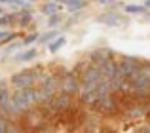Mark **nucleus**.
Listing matches in <instances>:
<instances>
[{
	"instance_id": "1",
	"label": "nucleus",
	"mask_w": 150,
	"mask_h": 133,
	"mask_svg": "<svg viewBox=\"0 0 150 133\" xmlns=\"http://www.w3.org/2000/svg\"><path fill=\"white\" fill-rule=\"evenodd\" d=\"M34 91H36V105L38 107L48 103L51 97L59 91V69L48 70V74L34 86Z\"/></svg>"
},
{
	"instance_id": "2",
	"label": "nucleus",
	"mask_w": 150,
	"mask_h": 133,
	"mask_svg": "<svg viewBox=\"0 0 150 133\" xmlns=\"http://www.w3.org/2000/svg\"><path fill=\"white\" fill-rule=\"evenodd\" d=\"M33 107H36L34 88H11V114H13V118Z\"/></svg>"
},
{
	"instance_id": "3",
	"label": "nucleus",
	"mask_w": 150,
	"mask_h": 133,
	"mask_svg": "<svg viewBox=\"0 0 150 133\" xmlns=\"http://www.w3.org/2000/svg\"><path fill=\"white\" fill-rule=\"evenodd\" d=\"M46 74H48L46 66H33V69H23L19 72L11 74L8 82L11 88H34Z\"/></svg>"
},
{
	"instance_id": "4",
	"label": "nucleus",
	"mask_w": 150,
	"mask_h": 133,
	"mask_svg": "<svg viewBox=\"0 0 150 133\" xmlns=\"http://www.w3.org/2000/svg\"><path fill=\"white\" fill-rule=\"evenodd\" d=\"M76 72L78 78H80V89H93L97 84L103 80V72H101V66L93 65L91 61H82L76 66Z\"/></svg>"
},
{
	"instance_id": "5",
	"label": "nucleus",
	"mask_w": 150,
	"mask_h": 133,
	"mask_svg": "<svg viewBox=\"0 0 150 133\" xmlns=\"http://www.w3.org/2000/svg\"><path fill=\"white\" fill-rule=\"evenodd\" d=\"M59 91L67 95L78 97L80 93V78L76 69H61L59 70Z\"/></svg>"
},
{
	"instance_id": "6",
	"label": "nucleus",
	"mask_w": 150,
	"mask_h": 133,
	"mask_svg": "<svg viewBox=\"0 0 150 133\" xmlns=\"http://www.w3.org/2000/svg\"><path fill=\"white\" fill-rule=\"evenodd\" d=\"M139 69H141V57L137 55H122L118 61V72L127 82H131L139 74Z\"/></svg>"
},
{
	"instance_id": "7",
	"label": "nucleus",
	"mask_w": 150,
	"mask_h": 133,
	"mask_svg": "<svg viewBox=\"0 0 150 133\" xmlns=\"http://www.w3.org/2000/svg\"><path fill=\"white\" fill-rule=\"evenodd\" d=\"M0 110L13 118V114H11V88L8 80H0Z\"/></svg>"
},
{
	"instance_id": "8",
	"label": "nucleus",
	"mask_w": 150,
	"mask_h": 133,
	"mask_svg": "<svg viewBox=\"0 0 150 133\" xmlns=\"http://www.w3.org/2000/svg\"><path fill=\"white\" fill-rule=\"evenodd\" d=\"M114 57H116V53L110 48H97V50H93V52H89L88 61H91L93 65L101 66L103 63H106L108 59H114Z\"/></svg>"
},
{
	"instance_id": "9",
	"label": "nucleus",
	"mask_w": 150,
	"mask_h": 133,
	"mask_svg": "<svg viewBox=\"0 0 150 133\" xmlns=\"http://www.w3.org/2000/svg\"><path fill=\"white\" fill-rule=\"evenodd\" d=\"M30 21H33V10H30V6H27V8H21V10L13 11V23H17L19 27H25V25H29Z\"/></svg>"
},
{
	"instance_id": "10",
	"label": "nucleus",
	"mask_w": 150,
	"mask_h": 133,
	"mask_svg": "<svg viewBox=\"0 0 150 133\" xmlns=\"http://www.w3.org/2000/svg\"><path fill=\"white\" fill-rule=\"evenodd\" d=\"M99 23H105V27H118L120 23H124V17H122L118 11H108V13H103L97 17Z\"/></svg>"
},
{
	"instance_id": "11",
	"label": "nucleus",
	"mask_w": 150,
	"mask_h": 133,
	"mask_svg": "<svg viewBox=\"0 0 150 133\" xmlns=\"http://www.w3.org/2000/svg\"><path fill=\"white\" fill-rule=\"evenodd\" d=\"M101 72H103V78H106V80H110V78H114L118 74V59L114 57V59H108L106 63L101 65Z\"/></svg>"
},
{
	"instance_id": "12",
	"label": "nucleus",
	"mask_w": 150,
	"mask_h": 133,
	"mask_svg": "<svg viewBox=\"0 0 150 133\" xmlns=\"http://www.w3.org/2000/svg\"><path fill=\"white\" fill-rule=\"evenodd\" d=\"M19 129L17 120L11 118L8 114H0V133H8V131H15Z\"/></svg>"
},
{
	"instance_id": "13",
	"label": "nucleus",
	"mask_w": 150,
	"mask_h": 133,
	"mask_svg": "<svg viewBox=\"0 0 150 133\" xmlns=\"http://www.w3.org/2000/svg\"><path fill=\"white\" fill-rule=\"evenodd\" d=\"M36 55H38L36 50L27 46V50H23V52L15 53V55H13V61H15V63H29V61H33Z\"/></svg>"
},
{
	"instance_id": "14",
	"label": "nucleus",
	"mask_w": 150,
	"mask_h": 133,
	"mask_svg": "<svg viewBox=\"0 0 150 133\" xmlns=\"http://www.w3.org/2000/svg\"><path fill=\"white\" fill-rule=\"evenodd\" d=\"M57 11H63V4L61 2L46 0V2L42 4V13H44V15H51V13H57Z\"/></svg>"
},
{
	"instance_id": "15",
	"label": "nucleus",
	"mask_w": 150,
	"mask_h": 133,
	"mask_svg": "<svg viewBox=\"0 0 150 133\" xmlns=\"http://www.w3.org/2000/svg\"><path fill=\"white\" fill-rule=\"evenodd\" d=\"M124 13H127V15H144L146 13V6H144V4H125Z\"/></svg>"
},
{
	"instance_id": "16",
	"label": "nucleus",
	"mask_w": 150,
	"mask_h": 133,
	"mask_svg": "<svg viewBox=\"0 0 150 133\" xmlns=\"http://www.w3.org/2000/svg\"><path fill=\"white\" fill-rule=\"evenodd\" d=\"M65 44H67V38L63 36V34H61V36L57 34V36H55L51 42H48L46 46H48V52H50V53H57V52H59V50H61Z\"/></svg>"
},
{
	"instance_id": "17",
	"label": "nucleus",
	"mask_w": 150,
	"mask_h": 133,
	"mask_svg": "<svg viewBox=\"0 0 150 133\" xmlns=\"http://www.w3.org/2000/svg\"><path fill=\"white\" fill-rule=\"evenodd\" d=\"M57 34H59L57 30H48V33H44V34H38V40H36V42H40V44L44 46V44H48V42L53 40Z\"/></svg>"
},
{
	"instance_id": "18",
	"label": "nucleus",
	"mask_w": 150,
	"mask_h": 133,
	"mask_svg": "<svg viewBox=\"0 0 150 133\" xmlns=\"http://www.w3.org/2000/svg\"><path fill=\"white\" fill-rule=\"evenodd\" d=\"M13 25V13H0V29H6V27Z\"/></svg>"
},
{
	"instance_id": "19",
	"label": "nucleus",
	"mask_w": 150,
	"mask_h": 133,
	"mask_svg": "<svg viewBox=\"0 0 150 133\" xmlns=\"http://www.w3.org/2000/svg\"><path fill=\"white\" fill-rule=\"evenodd\" d=\"M86 6H88V2H86V0H74V2H72V4H69L67 8H69L70 13H74V11H82Z\"/></svg>"
},
{
	"instance_id": "20",
	"label": "nucleus",
	"mask_w": 150,
	"mask_h": 133,
	"mask_svg": "<svg viewBox=\"0 0 150 133\" xmlns=\"http://www.w3.org/2000/svg\"><path fill=\"white\" fill-rule=\"evenodd\" d=\"M61 23H63V15H61V11L48 15V27H57V25H61Z\"/></svg>"
},
{
	"instance_id": "21",
	"label": "nucleus",
	"mask_w": 150,
	"mask_h": 133,
	"mask_svg": "<svg viewBox=\"0 0 150 133\" xmlns=\"http://www.w3.org/2000/svg\"><path fill=\"white\" fill-rule=\"evenodd\" d=\"M36 40H38V33H30V34H27V36L23 38L21 46H30V44H34Z\"/></svg>"
},
{
	"instance_id": "22",
	"label": "nucleus",
	"mask_w": 150,
	"mask_h": 133,
	"mask_svg": "<svg viewBox=\"0 0 150 133\" xmlns=\"http://www.w3.org/2000/svg\"><path fill=\"white\" fill-rule=\"evenodd\" d=\"M15 36H17V34H15V33H11V30H10V33H8L6 36H4L2 40H0V46H6V44H10V42H13V40H15Z\"/></svg>"
},
{
	"instance_id": "23",
	"label": "nucleus",
	"mask_w": 150,
	"mask_h": 133,
	"mask_svg": "<svg viewBox=\"0 0 150 133\" xmlns=\"http://www.w3.org/2000/svg\"><path fill=\"white\" fill-rule=\"evenodd\" d=\"M10 6H13L15 10H21V8H27V0H10Z\"/></svg>"
},
{
	"instance_id": "24",
	"label": "nucleus",
	"mask_w": 150,
	"mask_h": 133,
	"mask_svg": "<svg viewBox=\"0 0 150 133\" xmlns=\"http://www.w3.org/2000/svg\"><path fill=\"white\" fill-rule=\"evenodd\" d=\"M21 46V42H10V44H6V50H4V53H13V52H17V48Z\"/></svg>"
},
{
	"instance_id": "25",
	"label": "nucleus",
	"mask_w": 150,
	"mask_h": 133,
	"mask_svg": "<svg viewBox=\"0 0 150 133\" xmlns=\"http://www.w3.org/2000/svg\"><path fill=\"white\" fill-rule=\"evenodd\" d=\"M95 2H99V4H103V6H110V4H116L118 0H95Z\"/></svg>"
},
{
	"instance_id": "26",
	"label": "nucleus",
	"mask_w": 150,
	"mask_h": 133,
	"mask_svg": "<svg viewBox=\"0 0 150 133\" xmlns=\"http://www.w3.org/2000/svg\"><path fill=\"white\" fill-rule=\"evenodd\" d=\"M8 33H10V30H6V29H0V40H2V38H4V36H6V34H8Z\"/></svg>"
},
{
	"instance_id": "27",
	"label": "nucleus",
	"mask_w": 150,
	"mask_h": 133,
	"mask_svg": "<svg viewBox=\"0 0 150 133\" xmlns=\"http://www.w3.org/2000/svg\"><path fill=\"white\" fill-rule=\"evenodd\" d=\"M144 6H146V10H150V0H146V2H144Z\"/></svg>"
},
{
	"instance_id": "28",
	"label": "nucleus",
	"mask_w": 150,
	"mask_h": 133,
	"mask_svg": "<svg viewBox=\"0 0 150 133\" xmlns=\"http://www.w3.org/2000/svg\"><path fill=\"white\" fill-rule=\"evenodd\" d=\"M0 4H10V0H0Z\"/></svg>"
},
{
	"instance_id": "29",
	"label": "nucleus",
	"mask_w": 150,
	"mask_h": 133,
	"mask_svg": "<svg viewBox=\"0 0 150 133\" xmlns=\"http://www.w3.org/2000/svg\"><path fill=\"white\" fill-rule=\"evenodd\" d=\"M144 129H146V131H150V124H148V126H144Z\"/></svg>"
},
{
	"instance_id": "30",
	"label": "nucleus",
	"mask_w": 150,
	"mask_h": 133,
	"mask_svg": "<svg viewBox=\"0 0 150 133\" xmlns=\"http://www.w3.org/2000/svg\"><path fill=\"white\" fill-rule=\"evenodd\" d=\"M27 2H34V0H27Z\"/></svg>"
},
{
	"instance_id": "31",
	"label": "nucleus",
	"mask_w": 150,
	"mask_h": 133,
	"mask_svg": "<svg viewBox=\"0 0 150 133\" xmlns=\"http://www.w3.org/2000/svg\"><path fill=\"white\" fill-rule=\"evenodd\" d=\"M55 2H59V0H55Z\"/></svg>"
}]
</instances>
